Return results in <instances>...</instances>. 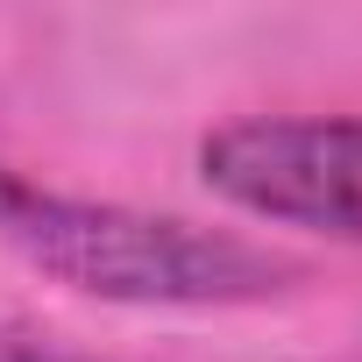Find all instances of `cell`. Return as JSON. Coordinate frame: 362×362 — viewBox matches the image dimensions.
I'll return each mask as SVG.
<instances>
[{"instance_id":"cell-3","label":"cell","mask_w":362,"mask_h":362,"mask_svg":"<svg viewBox=\"0 0 362 362\" xmlns=\"http://www.w3.org/2000/svg\"><path fill=\"white\" fill-rule=\"evenodd\" d=\"M0 362H107V355H86L57 334H36V327H8L0 320Z\"/></svg>"},{"instance_id":"cell-1","label":"cell","mask_w":362,"mask_h":362,"mask_svg":"<svg viewBox=\"0 0 362 362\" xmlns=\"http://www.w3.org/2000/svg\"><path fill=\"white\" fill-rule=\"evenodd\" d=\"M0 242L29 270L114 305H256L305 277L298 256L235 228L43 192L0 163Z\"/></svg>"},{"instance_id":"cell-2","label":"cell","mask_w":362,"mask_h":362,"mask_svg":"<svg viewBox=\"0 0 362 362\" xmlns=\"http://www.w3.org/2000/svg\"><path fill=\"white\" fill-rule=\"evenodd\" d=\"M206 192L298 235L362 242V114H249L199 142Z\"/></svg>"}]
</instances>
